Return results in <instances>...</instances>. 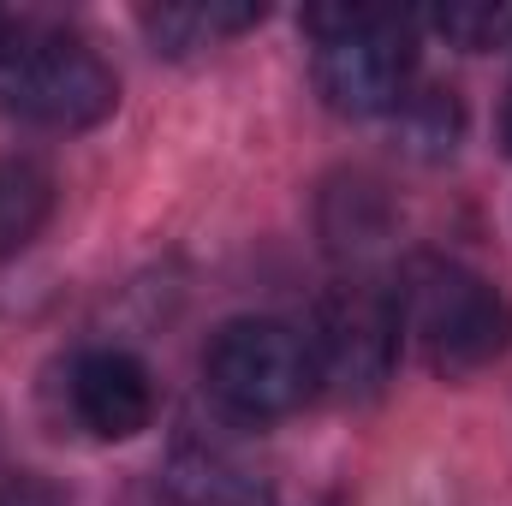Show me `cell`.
I'll use <instances>...</instances> for the list:
<instances>
[{"instance_id":"6da1fadb","label":"cell","mask_w":512,"mask_h":506,"mask_svg":"<svg viewBox=\"0 0 512 506\" xmlns=\"http://www.w3.org/2000/svg\"><path fill=\"white\" fill-rule=\"evenodd\" d=\"M120 102L108 60L42 18H0V108L48 131L102 126Z\"/></svg>"},{"instance_id":"7a4b0ae2","label":"cell","mask_w":512,"mask_h":506,"mask_svg":"<svg viewBox=\"0 0 512 506\" xmlns=\"http://www.w3.org/2000/svg\"><path fill=\"white\" fill-rule=\"evenodd\" d=\"M393 316H399V334H411V346L423 352V364L435 376H471L512 346L507 298L483 274H471L465 262H447V256L405 262Z\"/></svg>"},{"instance_id":"3957f363","label":"cell","mask_w":512,"mask_h":506,"mask_svg":"<svg viewBox=\"0 0 512 506\" xmlns=\"http://www.w3.org/2000/svg\"><path fill=\"white\" fill-rule=\"evenodd\" d=\"M304 30H310L316 90L334 114L370 120L405 102L417 18L387 12V6H310Z\"/></svg>"},{"instance_id":"277c9868","label":"cell","mask_w":512,"mask_h":506,"mask_svg":"<svg viewBox=\"0 0 512 506\" xmlns=\"http://www.w3.org/2000/svg\"><path fill=\"white\" fill-rule=\"evenodd\" d=\"M203 381L239 423H268V417L298 411L322 376H316L310 334H298L274 316H239L209 340Z\"/></svg>"},{"instance_id":"5b68a950","label":"cell","mask_w":512,"mask_h":506,"mask_svg":"<svg viewBox=\"0 0 512 506\" xmlns=\"http://www.w3.org/2000/svg\"><path fill=\"white\" fill-rule=\"evenodd\" d=\"M316 352V376L346 399H370L382 393V381L393 376V352H399V316L393 298L370 292V286H340L310 334Z\"/></svg>"},{"instance_id":"8992f818","label":"cell","mask_w":512,"mask_h":506,"mask_svg":"<svg viewBox=\"0 0 512 506\" xmlns=\"http://www.w3.org/2000/svg\"><path fill=\"white\" fill-rule=\"evenodd\" d=\"M161 506H274V477L245 441L191 429L161 459Z\"/></svg>"},{"instance_id":"52a82bcc","label":"cell","mask_w":512,"mask_h":506,"mask_svg":"<svg viewBox=\"0 0 512 506\" xmlns=\"http://www.w3.org/2000/svg\"><path fill=\"white\" fill-rule=\"evenodd\" d=\"M72 411L78 423L96 435V441H131L137 429H149L155 417V387L149 370L131 358V352H84L72 364Z\"/></svg>"},{"instance_id":"ba28073f","label":"cell","mask_w":512,"mask_h":506,"mask_svg":"<svg viewBox=\"0 0 512 506\" xmlns=\"http://www.w3.org/2000/svg\"><path fill=\"white\" fill-rule=\"evenodd\" d=\"M262 24V6H149L143 12V30L155 42V54H197V48H215L239 30Z\"/></svg>"},{"instance_id":"9c48e42d","label":"cell","mask_w":512,"mask_h":506,"mask_svg":"<svg viewBox=\"0 0 512 506\" xmlns=\"http://www.w3.org/2000/svg\"><path fill=\"white\" fill-rule=\"evenodd\" d=\"M54 215V179L36 161H0V256H18Z\"/></svg>"},{"instance_id":"30bf717a","label":"cell","mask_w":512,"mask_h":506,"mask_svg":"<svg viewBox=\"0 0 512 506\" xmlns=\"http://www.w3.org/2000/svg\"><path fill=\"white\" fill-rule=\"evenodd\" d=\"M429 24L459 42V48H495L512 36V12L507 6H447V12H429Z\"/></svg>"},{"instance_id":"8fae6325","label":"cell","mask_w":512,"mask_h":506,"mask_svg":"<svg viewBox=\"0 0 512 506\" xmlns=\"http://www.w3.org/2000/svg\"><path fill=\"white\" fill-rule=\"evenodd\" d=\"M405 131L423 143V149H453L459 137V102L447 90H423V96H405Z\"/></svg>"},{"instance_id":"7c38bea8","label":"cell","mask_w":512,"mask_h":506,"mask_svg":"<svg viewBox=\"0 0 512 506\" xmlns=\"http://www.w3.org/2000/svg\"><path fill=\"white\" fill-rule=\"evenodd\" d=\"M0 506H66V495L42 477H6L0 483Z\"/></svg>"},{"instance_id":"4fadbf2b","label":"cell","mask_w":512,"mask_h":506,"mask_svg":"<svg viewBox=\"0 0 512 506\" xmlns=\"http://www.w3.org/2000/svg\"><path fill=\"white\" fill-rule=\"evenodd\" d=\"M501 143H507V155H512V90H507V114H501Z\"/></svg>"}]
</instances>
